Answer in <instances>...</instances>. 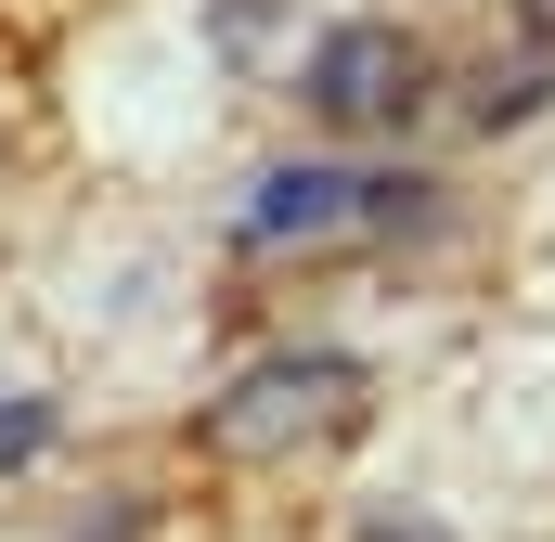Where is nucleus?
<instances>
[{"mask_svg":"<svg viewBox=\"0 0 555 542\" xmlns=\"http://www.w3.org/2000/svg\"><path fill=\"white\" fill-rule=\"evenodd\" d=\"M310 104L336 130H401L426 104V39H401V26H336L310 52Z\"/></svg>","mask_w":555,"mask_h":542,"instance_id":"3","label":"nucleus"},{"mask_svg":"<svg viewBox=\"0 0 555 542\" xmlns=\"http://www.w3.org/2000/svg\"><path fill=\"white\" fill-rule=\"evenodd\" d=\"M414 207H426V181H401V168H375V181H349V168H272L259 207H246V246H323V233L414 220Z\"/></svg>","mask_w":555,"mask_h":542,"instance_id":"1","label":"nucleus"},{"mask_svg":"<svg viewBox=\"0 0 555 542\" xmlns=\"http://www.w3.org/2000/svg\"><path fill=\"white\" fill-rule=\"evenodd\" d=\"M517 26H530V65H555V0H517Z\"/></svg>","mask_w":555,"mask_h":542,"instance_id":"5","label":"nucleus"},{"mask_svg":"<svg viewBox=\"0 0 555 542\" xmlns=\"http://www.w3.org/2000/svg\"><path fill=\"white\" fill-rule=\"evenodd\" d=\"M349 542H452V530H439V517H414V504H388V517H362Z\"/></svg>","mask_w":555,"mask_h":542,"instance_id":"4","label":"nucleus"},{"mask_svg":"<svg viewBox=\"0 0 555 542\" xmlns=\"http://www.w3.org/2000/svg\"><path fill=\"white\" fill-rule=\"evenodd\" d=\"M349 401H362V362H336V349H297V362H259L233 401L207 413V439H220V452H272V439L336 426Z\"/></svg>","mask_w":555,"mask_h":542,"instance_id":"2","label":"nucleus"}]
</instances>
